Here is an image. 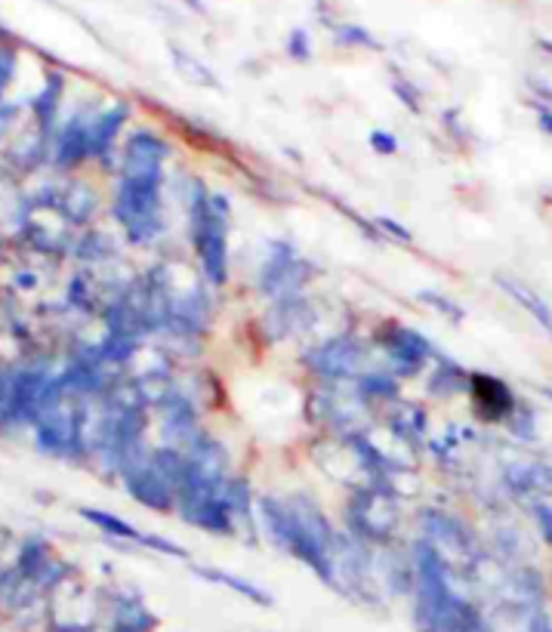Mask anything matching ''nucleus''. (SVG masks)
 Instances as JSON below:
<instances>
[{
    "instance_id": "f257e3e1",
    "label": "nucleus",
    "mask_w": 552,
    "mask_h": 632,
    "mask_svg": "<svg viewBox=\"0 0 552 632\" xmlns=\"http://www.w3.org/2000/svg\"><path fill=\"white\" fill-rule=\"evenodd\" d=\"M414 599L420 632H491L482 611L454 590L444 552L426 536L414 546Z\"/></svg>"
},
{
    "instance_id": "f03ea898",
    "label": "nucleus",
    "mask_w": 552,
    "mask_h": 632,
    "mask_svg": "<svg viewBox=\"0 0 552 632\" xmlns=\"http://www.w3.org/2000/svg\"><path fill=\"white\" fill-rule=\"evenodd\" d=\"M257 506H260V522H263L265 534L272 536L281 550L290 552L297 562H303L309 571H315L328 586L340 590V580H337V571H333L331 546H324L309 531V524L300 519V512L293 509V503L278 500V496H260Z\"/></svg>"
},
{
    "instance_id": "7ed1b4c3",
    "label": "nucleus",
    "mask_w": 552,
    "mask_h": 632,
    "mask_svg": "<svg viewBox=\"0 0 552 632\" xmlns=\"http://www.w3.org/2000/svg\"><path fill=\"white\" fill-rule=\"evenodd\" d=\"M189 234L204 278L213 288H222L229 281V201L222 194H210L201 182H194V194L189 201Z\"/></svg>"
},
{
    "instance_id": "20e7f679",
    "label": "nucleus",
    "mask_w": 552,
    "mask_h": 632,
    "mask_svg": "<svg viewBox=\"0 0 552 632\" xmlns=\"http://www.w3.org/2000/svg\"><path fill=\"white\" fill-rule=\"evenodd\" d=\"M161 182L158 177H121L114 192V220L124 229L130 244L154 241L164 220H161Z\"/></svg>"
},
{
    "instance_id": "39448f33",
    "label": "nucleus",
    "mask_w": 552,
    "mask_h": 632,
    "mask_svg": "<svg viewBox=\"0 0 552 632\" xmlns=\"http://www.w3.org/2000/svg\"><path fill=\"white\" fill-rule=\"evenodd\" d=\"M34 441H38V451L47 457H59V460L83 457L87 441H83L81 408H71L62 401L53 411L41 413L34 420Z\"/></svg>"
},
{
    "instance_id": "423d86ee",
    "label": "nucleus",
    "mask_w": 552,
    "mask_h": 632,
    "mask_svg": "<svg viewBox=\"0 0 552 632\" xmlns=\"http://www.w3.org/2000/svg\"><path fill=\"white\" fill-rule=\"evenodd\" d=\"M312 278V265L297 257V250L288 241H275L269 248V260L260 265L257 275V288L272 300H290L300 297L305 288V281Z\"/></svg>"
},
{
    "instance_id": "0eeeda50",
    "label": "nucleus",
    "mask_w": 552,
    "mask_h": 632,
    "mask_svg": "<svg viewBox=\"0 0 552 632\" xmlns=\"http://www.w3.org/2000/svg\"><path fill=\"white\" fill-rule=\"evenodd\" d=\"M121 479H124L127 494L133 496L139 506H149L154 509V512L177 509V494H180V491H177V484L167 479L161 469L154 467L149 451H142V454L121 472Z\"/></svg>"
},
{
    "instance_id": "6e6552de",
    "label": "nucleus",
    "mask_w": 552,
    "mask_h": 632,
    "mask_svg": "<svg viewBox=\"0 0 552 632\" xmlns=\"http://www.w3.org/2000/svg\"><path fill=\"white\" fill-rule=\"evenodd\" d=\"M303 364L318 377H324V380H349L364 364V343L352 333L333 337L328 343L309 349L303 355Z\"/></svg>"
},
{
    "instance_id": "1a4fd4ad",
    "label": "nucleus",
    "mask_w": 552,
    "mask_h": 632,
    "mask_svg": "<svg viewBox=\"0 0 552 632\" xmlns=\"http://www.w3.org/2000/svg\"><path fill=\"white\" fill-rule=\"evenodd\" d=\"M383 349L389 355V371L392 377H416L423 371L429 358L435 355V349L429 343L423 333H416L411 328H401V324H392V328L383 330Z\"/></svg>"
},
{
    "instance_id": "9d476101",
    "label": "nucleus",
    "mask_w": 552,
    "mask_h": 632,
    "mask_svg": "<svg viewBox=\"0 0 552 632\" xmlns=\"http://www.w3.org/2000/svg\"><path fill=\"white\" fill-rule=\"evenodd\" d=\"M170 158V146L152 130H139L127 139L121 177H158L164 179V161Z\"/></svg>"
},
{
    "instance_id": "9b49d317",
    "label": "nucleus",
    "mask_w": 552,
    "mask_h": 632,
    "mask_svg": "<svg viewBox=\"0 0 552 632\" xmlns=\"http://www.w3.org/2000/svg\"><path fill=\"white\" fill-rule=\"evenodd\" d=\"M470 392L472 401H475V411L488 423H503V420L510 423V417L519 408L510 385L498 380V377H491V373H472Z\"/></svg>"
},
{
    "instance_id": "f8f14e48",
    "label": "nucleus",
    "mask_w": 552,
    "mask_h": 632,
    "mask_svg": "<svg viewBox=\"0 0 552 632\" xmlns=\"http://www.w3.org/2000/svg\"><path fill=\"white\" fill-rule=\"evenodd\" d=\"M503 488L512 496L543 500L552 494V463H510L503 469Z\"/></svg>"
},
{
    "instance_id": "ddd939ff",
    "label": "nucleus",
    "mask_w": 552,
    "mask_h": 632,
    "mask_svg": "<svg viewBox=\"0 0 552 632\" xmlns=\"http://www.w3.org/2000/svg\"><path fill=\"white\" fill-rule=\"evenodd\" d=\"M90 127H93V114H74L69 124L59 130L53 146L56 167H78L83 164L90 154Z\"/></svg>"
},
{
    "instance_id": "4468645a",
    "label": "nucleus",
    "mask_w": 552,
    "mask_h": 632,
    "mask_svg": "<svg viewBox=\"0 0 552 632\" xmlns=\"http://www.w3.org/2000/svg\"><path fill=\"white\" fill-rule=\"evenodd\" d=\"M420 524H423V536H426L429 543H435L439 550H442V546H451V550L456 552L475 550V540H472V534L466 531V524L454 519V515H448V512L426 509V512L420 515Z\"/></svg>"
},
{
    "instance_id": "2eb2a0df",
    "label": "nucleus",
    "mask_w": 552,
    "mask_h": 632,
    "mask_svg": "<svg viewBox=\"0 0 552 632\" xmlns=\"http://www.w3.org/2000/svg\"><path fill=\"white\" fill-rule=\"evenodd\" d=\"M127 118H130V109L124 102L93 114V127H90V154L93 158H106L114 149V139L121 133V127L127 124Z\"/></svg>"
},
{
    "instance_id": "dca6fc26",
    "label": "nucleus",
    "mask_w": 552,
    "mask_h": 632,
    "mask_svg": "<svg viewBox=\"0 0 552 632\" xmlns=\"http://www.w3.org/2000/svg\"><path fill=\"white\" fill-rule=\"evenodd\" d=\"M312 321V309L305 303V297H290V300H275V309L269 315V328H272V337L281 340V337H290V333H300Z\"/></svg>"
},
{
    "instance_id": "f3484780",
    "label": "nucleus",
    "mask_w": 552,
    "mask_h": 632,
    "mask_svg": "<svg viewBox=\"0 0 552 632\" xmlns=\"http://www.w3.org/2000/svg\"><path fill=\"white\" fill-rule=\"evenodd\" d=\"M154 618L137 595H118L114 614H111V632H152Z\"/></svg>"
},
{
    "instance_id": "a211bd4d",
    "label": "nucleus",
    "mask_w": 552,
    "mask_h": 632,
    "mask_svg": "<svg viewBox=\"0 0 552 632\" xmlns=\"http://www.w3.org/2000/svg\"><path fill=\"white\" fill-rule=\"evenodd\" d=\"M498 284L503 290H506V293H510L512 300H515V303H522L528 309V312H531V315H534V321H538L540 328L546 330V333H552V312H550V305L543 303V300H540L538 293H531V290L525 288V284H519V281H512V278H498Z\"/></svg>"
},
{
    "instance_id": "6ab92c4d",
    "label": "nucleus",
    "mask_w": 552,
    "mask_h": 632,
    "mask_svg": "<svg viewBox=\"0 0 552 632\" xmlns=\"http://www.w3.org/2000/svg\"><path fill=\"white\" fill-rule=\"evenodd\" d=\"M194 574H201V578L210 580V583H222V586H229V590L238 592V595L250 599L253 605H272V595L260 590V586L248 583V580L232 578V574H225V571H217V568H201V564H194Z\"/></svg>"
},
{
    "instance_id": "aec40b11",
    "label": "nucleus",
    "mask_w": 552,
    "mask_h": 632,
    "mask_svg": "<svg viewBox=\"0 0 552 632\" xmlns=\"http://www.w3.org/2000/svg\"><path fill=\"white\" fill-rule=\"evenodd\" d=\"M81 515L90 524H97L102 534L114 536V540H133V543H139V546H142V540H145V534H142L139 528L121 522V519H118V515H111V512H102V509L83 506Z\"/></svg>"
},
{
    "instance_id": "412c9836",
    "label": "nucleus",
    "mask_w": 552,
    "mask_h": 632,
    "mask_svg": "<svg viewBox=\"0 0 552 632\" xmlns=\"http://www.w3.org/2000/svg\"><path fill=\"white\" fill-rule=\"evenodd\" d=\"M355 389H359V399L361 401H371V399H395L399 395V383H395V377L387 371H368L361 373L359 383H355Z\"/></svg>"
},
{
    "instance_id": "4be33fe9",
    "label": "nucleus",
    "mask_w": 552,
    "mask_h": 632,
    "mask_svg": "<svg viewBox=\"0 0 552 632\" xmlns=\"http://www.w3.org/2000/svg\"><path fill=\"white\" fill-rule=\"evenodd\" d=\"M97 210V194L93 189H83V185H74L69 194H62V213L69 217L71 222H87Z\"/></svg>"
},
{
    "instance_id": "5701e85b",
    "label": "nucleus",
    "mask_w": 552,
    "mask_h": 632,
    "mask_svg": "<svg viewBox=\"0 0 552 632\" xmlns=\"http://www.w3.org/2000/svg\"><path fill=\"white\" fill-rule=\"evenodd\" d=\"M59 102H62V78H59V74H50L43 93L38 97V102H34V114H38V124H41L43 130L56 121Z\"/></svg>"
},
{
    "instance_id": "b1692460",
    "label": "nucleus",
    "mask_w": 552,
    "mask_h": 632,
    "mask_svg": "<svg viewBox=\"0 0 552 632\" xmlns=\"http://www.w3.org/2000/svg\"><path fill=\"white\" fill-rule=\"evenodd\" d=\"M173 62H177V69H180V74L185 81L201 83V87H217V78L210 74L208 66H201L194 56L182 53L180 47H173Z\"/></svg>"
},
{
    "instance_id": "393cba45",
    "label": "nucleus",
    "mask_w": 552,
    "mask_h": 632,
    "mask_svg": "<svg viewBox=\"0 0 552 632\" xmlns=\"http://www.w3.org/2000/svg\"><path fill=\"white\" fill-rule=\"evenodd\" d=\"M333 38H337V43H343V47H368V50H377V47H380L368 28L352 26V22H349V26H337Z\"/></svg>"
},
{
    "instance_id": "a878e982",
    "label": "nucleus",
    "mask_w": 552,
    "mask_h": 632,
    "mask_svg": "<svg viewBox=\"0 0 552 632\" xmlns=\"http://www.w3.org/2000/svg\"><path fill=\"white\" fill-rule=\"evenodd\" d=\"M460 377L463 371L451 364V361H444L442 368H435V380H432V392H439V395H454L460 392Z\"/></svg>"
},
{
    "instance_id": "bb28decb",
    "label": "nucleus",
    "mask_w": 552,
    "mask_h": 632,
    "mask_svg": "<svg viewBox=\"0 0 552 632\" xmlns=\"http://www.w3.org/2000/svg\"><path fill=\"white\" fill-rule=\"evenodd\" d=\"M531 519L538 524L540 540L552 546V506L546 500H531Z\"/></svg>"
},
{
    "instance_id": "cd10ccee",
    "label": "nucleus",
    "mask_w": 552,
    "mask_h": 632,
    "mask_svg": "<svg viewBox=\"0 0 552 632\" xmlns=\"http://www.w3.org/2000/svg\"><path fill=\"white\" fill-rule=\"evenodd\" d=\"M510 429L512 435L531 441L534 439V413L525 411V408H515V413L510 417Z\"/></svg>"
},
{
    "instance_id": "c85d7f7f",
    "label": "nucleus",
    "mask_w": 552,
    "mask_h": 632,
    "mask_svg": "<svg viewBox=\"0 0 552 632\" xmlns=\"http://www.w3.org/2000/svg\"><path fill=\"white\" fill-rule=\"evenodd\" d=\"M288 56L297 59V62H305L312 56V43H309V34H305L303 28H297L288 38Z\"/></svg>"
},
{
    "instance_id": "c756f323",
    "label": "nucleus",
    "mask_w": 552,
    "mask_h": 632,
    "mask_svg": "<svg viewBox=\"0 0 552 632\" xmlns=\"http://www.w3.org/2000/svg\"><path fill=\"white\" fill-rule=\"evenodd\" d=\"M498 536H500V540H498L500 555H503L506 562H515V559H519V552H522L519 534H515V531H500Z\"/></svg>"
},
{
    "instance_id": "7c9ffc66",
    "label": "nucleus",
    "mask_w": 552,
    "mask_h": 632,
    "mask_svg": "<svg viewBox=\"0 0 552 632\" xmlns=\"http://www.w3.org/2000/svg\"><path fill=\"white\" fill-rule=\"evenodd\" d=\"M371 146L377 154H395L399 152V139L392 133H383V130H373L371 133Z\"/></svg>"
},
{
    "instance_id": "2f4dec72",
    "label": "nucleus",
    "mask_w": 552,
    "mask_h": 632,
    "mask_svg": "<svg viewBox=\"0 0 552 632\" xmlns=\"http://www.w3.org/2000/svg\"><path fill=\"white\" fill-rule=\"evenodd\" d=\"M420 300H423V303H429V305H435V309H442L444 315L451 318V321H460V318H463V312H460V309H456L454 303H448L444 297H432V293H420Z\"/></svg>"
},
{
    "instance_id": "473e14b6",
    "label": "nucleus",
    "mask_w": 552,
    "mask_h": 632,
    "mask_svg": "<svg viewBox=\"0 0 552 632\" xmlns=\"http://www.w3.org/2000/svg\"><path fill=\"white\" fill-rule=\"evenodd\" d=\"M392 90L399 93V99L404 102V106H408V109L420 111V99H416L414 87H408V83L401 81V78H395V81H392Z\"/></svg>"
},
{
    "instance_id": "72a5a7b5",
    "label": "nucleus",
    "mask_w": 552,
    "mask_h": 632,
    "mask_svg": "<svg viewBox=\"0 0 552 632\" xmlns=\"http://www.w3.org/2000/svg\"><path fill=\"white\" fill-rule=\"evenodd\" d=\"M377 229H383V232H389V234H395L399 241H411V232L404 229V225H399L395 220H389V217H377Z\"/></svg>"
},
{
    "instance_id": "f704fd0d",
    "label": "nucleus",
    "mask_w": 552,
    "mask_h": 632,
    "mask_svg": "<svg viewBox=\"0 0 552 632\" xmlns=\"http://www.w3.org/2000/svg\"><path fill=\"white\" fill-rule=\"evenodd\" d=\"M540 130L552 137V111H540Z\"/></svg>"
},
{
    "instance_id": "c9c22d12",
    "label": "nucleus",
    "mask_w": 552,
    "mask_h": 632,
    "mask_svg": "<svg viewBox=\"0 0 552 632\" xmlns=\"http://www.w3.org/2000/svg\"><path fill=\"white\" fill-rule=\"evenodd\" d=\"M10 114H13V111H10V109H0V133L7 130V118H10Z\"/></svg>"
},
{
    "instance_id": "e433bc0d",
    "label": "nucleus",
    "mask_w": 552,
    "mask_h": 632,
    "mask_svg": "<svg viewBox=\"0 0 552 632\" xmlns=\"http://www.w3.org/2000/svg\"><path fill=\"white\" fill-rule=\"evenodd\" d=\"M189 7H192L194 13H204V0H185Z\"/></svg>"
}]
</instances>
